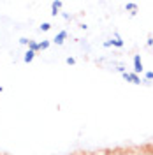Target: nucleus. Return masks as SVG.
Segmentation results:
<instances>
[{"label":"nucleus","mask_w":153,"mask_h":155,"mask_svg":"<svg viewBox=\"0 0 153 155\" xmlns=\"http://www.w3.org/2000/svg\"><path fill=\"white\" fill-rule=\"evenodd\" d=\"M104 48H111V41H106V42H104Z\"/></svg>","instance_id":"16"},{"label":"nucleus","mask_w":153,"mask_h":155,"mask_svg":"<svg viewBox=\"0 0 153 155\" xmlns=\"http://www.w3.org/2000/svg\"><path fill=\"white\" fill-rule=\"evenodd\" d=\"M125 11H130V12H132V11H137V4H134V2H129V4L125 5Z\"/></svg>","instance_id":"9"},{"label":"nucleus","mask_w":153,"mask_h":155,"mask_svg":"<svg viewBox=\"0 0 153 155\" xmlns=\"http://www.w3.org/2000/svg\"><path fill=\"white\" fill-rule=\"evenodd\" d=\"M129 78H130V83H134V85H141V78L134 74V72H129Z\"/></svg>","instance_id":"5"},{"label":"nucleus","mask_w":153,"mask_h":155,"mask_svg":"<svg viewBox=\"0 0 153 155\" xmlns=\"http://www.w3.org/2000/svg\"><path fill=\"white\" fill-rule=\"evenodd\" d=\"M144 79H146V81H153V72H151V71L144 72Z\"/></svg>","instance_id":"11"},{"label":"nucleus","mask_w":153,"mask_h":155,"mask_svg":"<svg viewBox=\"0 0 153 155\" xmlns=\"http://www.w3.org/2000/svg\"><path fill=\"white\" fill-rule=\"evenodd\" d=\"M28 41H30V39L21 37V39H19V44H23V46H28Z\"/></svg>","instance_id":"12"},{"label":"nucleus","mask_w":153,"mask_h":155,"mask_svg":"<svg viewBox=\"0 0 153 155\" xmlns=\"http://www.w3.org/2000/svg\"><path fill=\"white\" fill-rule=\"evenodd\" d=\"M65 62H67V65H74V64H76V60H74L72 57H69L67 60H65Z\"/></svg>","instance_id":"14"},{"label":"nucleus","mask_w":153,"mask_h":155,"mask_svg":"<svg viewBox=\"0 0 153 155\" xmlns=\"http://www.w3.org/2000/svg\"><path fill=\"white\" fill-rule=\"evenodd\" d=\"M146 46H150V48H151V46H153V39H151V37H150V39H148V41H146Z\"/></svg>","instance_id":"15"},{"label":"nucleus","mask_w":153,"mask_h":155,"mask_svg":"<svg viewBox=\"0 0 153 155\" xmlns=\"http://www.w3.org/2000/svg\"><path fill=\"white\" fill-rule=\"evenodd\" d=\"M111 46H116V48H123V41H122V37H120L118 34H115V39H111Z\"/></svg>","instance_id":"3"},{"label":"nucleus","mask_w":153,"mask_h":155,"mask_svg":"<svg viewBox=\"0 0 153 155\" xmlns=\"http://www.w3.org/2000/svg\"><path fill=\"white\" fill-rule=\"evenodd\" d=\"M39 28H41V32H48V30H51V23H42Z\"/></svg>","instance_id":"10"},{"label":"nucleus","mask_w":153,"mask_h":155,"mask_svg":"<svg viewBox=\"0 0 153 155\" xmlns=\"http://www.w3.org/2000/svg\"><path fill=\"white\" fill-rule=\"evenodd\" d=\"M34 58H35V53H34V51H30V49H28V51L25 53V57H23V60H25L27 64H30V62H32Z\"/></svg>","instance_id":"6"},{"label":"nucleus","mask_w":153,"mask_h":155,"mask_svg":"<svg viewBox=\"0 0 153 155\" xmlns=\"http://www.w3.org/2000/svg\"><path fill=\"white\" fill-rule=\"evenodd\" d=\"M62 9V2H53V4H51V14H53V16H57L58 14V11Z\"/></svg>","instance_id":"4"},{"label":"nucleus","mask_w":153,"mask_h":155,"mask_svg":"<svg viewBox=\"0 0 153 155\" xmlns=\"http://www.w3.org/2000/svg\"><path fill=\"white\" fill-rule=\"evenodd\" d=\"M141 83H143V85H146V87H150V85H151V81H146V79H143Z\"/></svg>","instance_id":"17"},{"label":"nucleus","mask_w":153,"mask_h":155,"mask_svg":"<svg viewBox=\"0 0 153 155\" xmlns=\"http://www.w3.org/2000/svg\"><path fill=\"white\" fill-rule=\"evenodd\" d=\"M151 39H153V35H151Z\"/></svg>","instance_id":"18"},{"label":"nucleus","mask_w":153,"mask_h":155,"mask_svg":"<svg viewBox=\"0 0 153 155\" xmlns=\"http://www.w3.org/2000/svg\"><path fill=\"white\" fill-rule=\"evenodd\" d=\"M116 71H118L120 74H123V72H127V71H125V65H122V64H120V65L116 67Z\"/></svg>","instance_id":"13"},{"label":"nucleus","mask_w":153,"mask_h":155,"mask_svg":"<svg viewBox=\"0 0 153 155\" xmlns=\"http://www.w3.org/2000/svg\"><path fill=\"white\" fill-rule=\"evenodd\" d=\"M144 71V67H143V62H141V55H134V74H141Z\"/></svg>","instance_id":"1"},{"label":"nucleus","mask_w":153,"mask_h":155,"mask_svg":"<svg viewBox=\"0 0 153 155\" xmlns=\"http://www.w3.org/2000/svg\"><path fill=\"white\" fill-rule=\"evenodd\" d=\"M49 44H51V41H42V42H39V51H44V49H48Z\"/></svg>","instance_id":"8"},{"label":"nucleus","mask_w":153,"mask_h":155,"mask_svg":"<svg viewBox=\"0 0 153 155\" xmlns=\"http://www.w3.org/2000/svg\"><path fill=\"white\" fill-rule=\"evenodd\" d=\"M28 49L30 51H34V53H37L39 51V42H35V41H28Z\"/></svg>","instance_id":"7"},{"label":"nucleus","mask_w":153,"mask_h":155,"mask_svg":"<svg viewBox=\"0 0 153 155\" xmlns=\"http://www.w3.org/2000/svg\"><path fill=\"white\" fill-rule=\"evenodd\" d=\"M65 39H67V32H65V30H62V32H58L57 35H55L53 42H55V44H58V46H62V44L65 42Z\"/></svg>","instance_id":"2"}]
</instances>
